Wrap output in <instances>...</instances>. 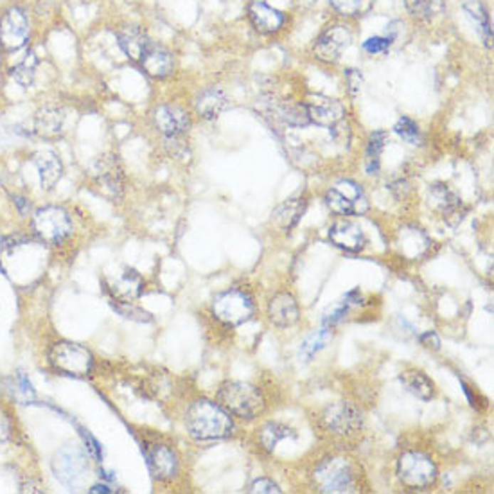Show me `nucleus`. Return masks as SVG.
Here are the masks:
<instances>
[{"label": "nucleus", "instance_id": "423d86ee", "mask_svg": "<svg viewBox=\"0 0 494 494\" xmlns=\"http://www.w3.org/2000/svg\"><path fill=\"white\" fill-rule=\"evenodd\" d=\"M397 476L406 487L421 489L437 478V468L428 455L421 451H406L397 461Z\"/></svg>", "mask_w": 494, "mask_h": 494}, {"label": "nucleus", "instance_id": "49530a36", "mask_svg": "<svg viewBox=\"0 0 494 494\" xmlns=\"http://www.w3.org/2000/svg\"><path fill=\"white\" fill-rule=\"evenodd\" d=\"M11 437V421H9L8 414L0 410V446L6 444Z\"/></svg>", "mask_w": 494, "mask_h": 494}, {"label": "nucleus", "instance_id": "473e14b6", "mask_svg": "<svg viewBox=\"0 0 494 494\" xmlns=\"http://www.w3.org/2000/svg\"><path fill=\"white\" fill-rule=\"evenodd\" d=\"M332 338V332L329 327L320 329V331L313 332V335L308 336L304 342L300 344V351H298V356H300V359H304V362H310L311 358H313L317 352H320L322 349L325 347V345L331 342Z\"/></svg>", "mask_w": 494, "mask_h": 494}, {"label": "nucleus", "instance_id": "412c9836", "mask_svg": "<svg viewBox=\"0 0 494 494\" xmlns=\"http://www.w3.org/2000/svg\"><path fill=\"white\" fill-rule=\"evenodd\" d=\"M268 317L279 327H291L298 322V304L290 293H279L270 300Z\"/></svg>", "mask_w": 494, "mask_h": 494}, {"label": "nucleus", "instance_id": "f3484780", "mask_svg": "<svg viewBox=\"0 0 494 494\" xmlns=\"http://www.w3.org/2000/svg\"><path fill=\"white\" fill-rule=\"evenodd\" d=\"M65 121L67 115L60 106L46 105L34 115V133L46 140H56L65 133Z\"/></svg>", "mask_w": 494, "mask_h": 494}, {"label": "nucleus", "instance_id": "9d476101", "mask_svg": "<svg viewBox=\"0 0 494 494\" xmlns=\"http://www.w3.org/2000/svg\"><path fill=\"white\" fill-rule=\"evenodd\" d=\"M53 473L63 485L75 487L88 471V461L83 449L78 446H65L53 458Z\"/></svg>", "mask_w": 494, "mask_h": 494}, {"label": "nucleus", "instance_id": "f257e3e1", "mask_svg": "<svg viewBox=\"0 0 494 494\" xmlns=\"http://www.w3.org/2000/svg\"><path fill=\"white\" fill-rule=\"evenodd\" d=\"M185 424L191 437L200 442L221 441L231 437L234 430L231 414L221 404L205 399L191 404L185 415Z\"/></svg>", "mask_w": 494, "mask_h": 494}, {"label": "nucleus", "instance_id": "a878e982", "mask_svg": "<svg viewBox=\"0 0 494 494\" xmlns=\"http://www.w3.org/2000/svg\"><path fill=\"white\" fill-rule=\"evenodd\" d=\"M248 13L256 29L261 31V33H273V31L279 29L284 22L283 13L270 8V6L264 4V2H259V0H253L252 4H250Z\"/></svg>", "mask_w": 494, "mask_h": 494}, {"label": "nucleus", "instance_id": "7ed1b4c3", "mask_svg": "<svg viewBox=\"0 0 494 494\" xmlns=\"http://www.w3.org/2000/svg\"><path fill=\"white\" fill-rule=\"evenodd\" d=\"M31 225H33L34 236L47 245H61L65 239L70 238L74 231L68 212L58 205L38 209Z\"/></svg>", "mask_w": 494, "mask_h": 494}, {"label": "nucleus", "instance_id": "9b49d317", "mask_svg": "<svg viewBox=\"0 0 494 494\" xmlns=\"http://www.w3.org/2000/svg\"><path fill=\"white\" fill-rule=\"evenodd\" d=\"M29 16L22 8L15 6L2 15V19H0V47L6 53H16V51L23 49L27 40H29Z\"/></svg>", "mask_w": 494, "mask_h": 494}, {"label": "nucleus", "instance_id": "4468645a", "mask_svg": "<svg viewBox=\"0 0 494 494\" xmlns=\"http://www.w3.org/2000/svg\"><path fill=\"white\" fill-rule=\"evenodd\" d=\"M306 110L311 122L318 126H327V128L340 125L342 119L345 117L344 105L336 99L325 98V95H310Z\"/></svg>", "mask_w": 494, "mask_h": 494}, {"label": "nucleus", "instance_id": "7c9ffc66", "mask_svg": "<svg viewBox=\"0 0 494 494\" xmlns=\"http://www.w3.org/2000/svg\"><path fill=\"white\" fill-rule=\"evenodd\" d=\"M304 209H306V200H304V198L288 200L284 201L280 207H277L273 218H275V221L279 223L283 228H288V231H290V228H293V226L297 225L300 216L304 214Z\"/></svg>", "mask_w": 494, "mask_h": 494}, {"label": "nucleus", "instance_id": "37998d69", "mask_svg": "<svg viewBox=\"0 0 494 494\" xmlns=\"http://www.w3.org/2000/svg\"><path fill=\"white\" fill-rule=\"evenodd\" d=\"M331 4L342 15H356L362 9V0H331Z\"/></svg>", "mask_w": 494, "mask_h": 494}, {"label": "nucleus", "instance_id": "5701e85b", "mask_svg": "<svg viewBox=\"0 0 494 494\" xmlns=\"http://www.w3.org/2000/svg\"><path fill=\"white\" fill-rule=\"evenodd\" d=\"M117 42L122 53L128 58H132L133 61H140V58L153 46L149 38H147V34L137 26L122 27L117 33Z\"/></svg>", "mask_w": 494, "mask_h": 494}, {"label": "nucleus", "instance_id": "e433bc0d", "mask_svg": "<svg viewBox=\"0 0 494 494\" xmlns=\"http://www.w3.org/2000/svg\"><path fill=\"white\" fill-rule=\"evenodd\" d=\"M286 437H293V433H291L290 428L283 426L279 423H268L261 430V444L264 446V449H268V451H273L275 446Z\"/></svg>", "mask_w": 494, "mask_h": 494}, {"label": "nucleus", "instance_id": "c9c22d12", "mask_svg": "<svg viewBox=\"0 0 494 494\" xmlns=\"http://www.w3.org/2000/svg\"><path fill=\"white\" fill-rule=\"evenodd\" d=\"M8 383H9V389H11L9 392H11L13 399L27 403V401L34 399V396H36L33 383H31V379L23 372H16L15 376L9 377Z\"/></svg>", "mask_w": 494, "mask_h": 494}, {"label": "nucleus", "instance_id": "09e8293b", "mask_svg": "<svg viewBox=\"0 0 494 494\" xmlns=\"http://www.w3.org/2000/svg\"><path fill=\"white\" fill-rule=\"evenodd\" d=\"M15 205H16V207H19L20 214H22V216H26L27 211H29V209H31L29 200H27V198H23V196H15Z\"/></svg>", "mask_w": 494, "mask_h": 494}, {"label": "nucleus", "instance_id": "ea45409f", "mask_svg": "<svg viewBox=\"0 0 494 494\" xmlns=\"http://www.w3.org/2000/svg\"><path fill=\"white\" fill-rule=\"evenodd\" d=\"M349 308H351V304H349L345 298L344 300L336 302L332 308H329V310L324 313V318H322V322H324L325 327H332L335 324H338V322L342 320L345 315H347Z\"/></svg>", "mask_w": 494, "mask_h": 494}, {"label": "nucleus", "instance_id": "2f4dec72", "mask_svg": "<svg viewBox=\"0 0 494 494\" xmlns=\"http://www.w3.org/2000/svg\"><path fill=\"white\" fill-rule=\"evenodd\" d=\"M404 4L414 19L423 20V22L437 19L444 9L442 0H404Z\"/></svg>", "mask_w": 494, "mask_h": 494}, {"label": "nucleus", "instance_id": "dca6fc26", "mask_svg": "<svg viewBox=\"0 0 494 494\" xmlns=\"http://www.w3.org/2000/svg\"><path fill=\"white\" fill-rule=\"evenodd\" d=\"M147 466L157 480L169 482L178 475V457L174 449L166 444H153L146 451Z\"/></svg>", "mask_w": 494, "mask_h": 494}, {"label": "nucleus", "instance_id": "2eb2a0df", "mask_svg": "<svg viewBox=\"0 0 494 494\" xmlns=\"http://www.w3.org/2000/svg\"><path fill=\"white\" fill-rule=\"evenodd\" d=\"M351 33L347 27L335 26L320 34V38L315 43V54L322 61H336L342 53L351 46Z\"/></svg>", "mask_w": 494, "mask_h": 494}, {"label": "nucleus", "instance_id": "a211bd4d", "mask_svg": "<svg viewBox=\"0 0 494 494\" xmlns=\"http://www.w3.org/2000/svg\"><path fill=\"white\" fill-rule=\"evenodd\" d=\"M430 205L437 209L449 225H457L464 218L462 200L444 184H435L430 187Z\"/></svg>", "mask_w": 494, "mask_h": 494}, {"label": "nucleus", "instance_id": "4be33fe9", "mask_svg": "<svg viewBox=\"0 0 494 494\" xmlns=\"http://www.w3.org/2000/svg\"><path fill=\"white\" fill-rule=\"evenodd\" d=\"M142 65L144 72L151 78H157V80H162L173 72L174 68V58L173 54L167 49L159 46H151L147 49V53L140 58L139 61Z\"/></svg>", "mask_w": 494, "mask_h": 494}, {"label": "nucleus", "instance_id": "f8f14e48", "mask_svg": "<svg viewBox=\"0 0 494 494\" xmlns=\"http://www.w3.org/2000/svg\"><path fill=\"white\" fill-rule=\"evenodd\" d=\"M324 424L331 433L351 437L363 428V415L349 401H336L324 410Z\"/></svg>", "mask_w": 494, "mask_h": 494}, {"label": "nucleus", "instance_id": "bb28decb", "mask_svg": "<svg viewBox=\"0 0 494 494\" xmlns=\"http://www.w3.org/2000/svg\"><path fill=\"white\" fill-rule=\"evenodd\" d=\"M399 382L411 396L419 397L423 401H430L433 397V382L419 370H406L399 376Z\"/></svg>", "mask_w": 494, "mask_h": 494}, {"label": "nucleus", "instance_id": "f704fd0d", "mask_svg": "<svg viewBox=\"0 0 494 494\" xmlns=\"http://www.w3.org/2000/svg\"><path fill=\"white\" fill-rule=\"evenodd\" d=\"M387 144V133L385 132H374L369 139V147H367V173L377 174L379 173V157Z\"/></svg>", "mask_w": 494, "mask_h": 494}, {"label": "nucleus", "instance_id": "c756f323", "mask_svg": "<svg viewBox=\"0 0 494 494\" xmlns=\"http://www.w3.org/2000/svg\"><path fill=\"white\" fill-rule=\"evenodd\" d=\"M401 252L406 257H419L426 252L428 248V238L419 231V228H404L401 232L399 239Z\"/></svg>", "mask_w": 494, "mask_h": 494}, {"label": "nucleus", "instance_id": "ddd939ff", "mask_svg": "<svg viewBox=\"0 0 494 494\" xmlns=\"http://www.w3.org/2000/svg\"><path fill=\"white\" fill-rule=\"evenodd\" d=\"M153 122L166 139L182 137L191 128V117L182 106L178 105H160L153 110Z\"/></svg>", "mask_w": 494, "mask_h": 494}, {"label": "nucleus", "instance_id": "58836bf2", "mask_svg": "<svg viewBox=\"0 0 494 494\" xmlns=\"http://www.w3.org/2000/svg\"><path fill=\"white\" fill-rule=\"evenodd\" d=\"M394 132H396L397 135L401 137V139L406 140L408 144H414V146L415 144H419V140H421L419 126L415 125V122L408 117H401L399 121H397Z\"/></svg>", "mask_w": 494, "mask_h": 494}, {"label": "nucleus", "instance_id": "1a4fd4ad", "mask_svg": "<svg viewBox=\"0 0 494 494\" xmlns=\"http://www.w3.org/2000/svg\"><path fill=\"white\" fill-rule=\"evenodd\" d=\"M253 313L252 298L239 290L219 293L212 300V315L226 325H239L248 320Z\"/></svg>", "mask_w": 494, "mask_h": 494}, {"label": "nucleus", "instance_id": "79ce46f5", "mask_svg": "<svg viewBox=\"0 0 494 494\" xmlns=\"http://www.w3.org/2000/svg\"><path fill=\"white\" fill-rule=\"evenodd\" d=\"M394 38H385V36H374L369 38L365 43H363V49L367 51L369 54H379V53H387L392 46Z\"/></svg>", "mask_w": 494, "mask_h": 494}, {"label": "nucleus", "instance_id": "4c0bfd02", "mask_svg": "<svg viewBox=\"0 0 494 494\" xmlns=\"http://www.w3.org/2000/svg\"><path fill=\"white\" fill-rule=\"evenodd\" d=\"M112 308L115 311H117L121 317L128 318V320H135V322H151V315L146 313L144 310H140V308L133 306L132 302H126V300H112Z\"/></svg>", "mask_w": 494, "mask_h": 494}, {"label": "nucleus", "instance_id": "a19ab883", "mask_svg": "<svg viewBox=\"0 0 494 494\" xmlns=\"http://www.w3.org/2000/svg\"><path fill=\"white\" fill-rule=\"evenodd\" d=\"M80 435H81V438L85 441V448H87L88 455H90L92 458H95L98 462H101L103 461V449H101V444L98 442V438H95L94 435L90 433V431L85 430V428H80Z\"/></svg>", "mask_w": 494, "mask_h": 494}, {"label": "nucleus", "instance_id": "cd10ccee", "mask_svg": "<svg viewBox=\"0 0 494 494\" xmlns=\"http://www.w3.org/2000/svg\"><path fill=\"white\" fill-rule=\"evenodd\" d=\"M464 11L468 13V16L476 26V31H478L480 38H482L483 46H493V29H490V19L487 15L485 8L480 2H476V0H468L464 4Z\"/></svg>", "mask_w": 494, "mask_h": 494}, {"label": "nucleus", "instance_id": "8fccbe9b", "mask_svg": "<svg viewBox=\"0 0 494 494\" xmlns=\"http://www.w3.org/2000/svg\"><path fill=\"white\" fill-rule=\"evenodd\" d=\"M90 493H92V494H95V493H112V489H110L108 485H105V483H101V485H94V487H92Z\"/></svg>", "mask_w": 494, "mask_h": 494}, {"label": "nucleus", "instance_id": "b1692460", "mask_svg": "<svg viewBox=\"0 0 494 494\" xmlns=\"http://www.w3.org/2000/svg\"><path fill=\"white\" fill-rule=\"evenodd\" d=\"M108 290L112 291V295L117 298V300L132 302L133 298H139L140 293H142L144 280L135 270L126 268L125 272L119 273V275L110 283Z\"/></svg>", "mask_w": 494, "mask_h": 494}, {"label": "nucleus", "instance_id": "393cba45", "mask_svg": "<svg viewBox=\"0 0 494 494\" xmlns=\"http://www.w3.org/2000/svg\"><path fill=\"white\" fill-rule=\"evenodd\" d=\"M226 95L221 88L218 87H209L201 92L200 95L196 98V112L201 119L205 121H212L226 108Z\"/></svg>", "mask_w": 494, "mask_h": 494}, {"label": "nucleus", "instance_id": "6e6552de", "mask_svg": "<svg viewBox=\"0 0 494 494\" xmlns=\"http://www.w3.org/2000/svg\"><path fill=\"white\" fill-rule=\"evenodd\" d=\"M92 182L95 187L101 191L110 200H117L122 196L125 191V174H122V167L119 164L117 157L113 155H103L98 157L94 162L90 164L88 169Z\"/></svg>", "mask_w": 494, "mask_h": 494}, {"label": "nucleus", "instance_id": "6ab92c4d", "mask_svg": "<svg viewBox=\"0 0 494 494\" xmlns=\"http://www.w3.org/2000/svg\"><path fill=\"white\" fill-rule=\"evenodd\" d=\"M329 239L335 246L347 252H359L365 246V234H363L362 226L352 221H336L329 228Z\"/></svg>", "mask_w": 494, "mask_h": 494}, {"label": "nucleus", "instance_id": "20e7f679", "mask_svg": "<svg viewBox=\"0 0 494 494\" xmlns=\"http://www.w3.org/2000/svg\"><path fill=\"white\" fill-rule=\"evenodd\" d=\"M315 487L324 494L356 493L352 468L344 458H327L317 468L313 475Z\"/></svg>", "mask_w": 494, "mask_h": 494}, {"label": "nucleus", "instance_id": "aec40b11", "mask_svg": "<svg viewBox=\"0 0 494 494\" xmlns=\"http://www.w3.org/2000/svg\"><path fill=\"white\" fill-rule=\"evenodd\" d=\"M34 166H36L40 185H42L43 191H51V189L56 187L58 182L61 180V174H63V164L54 151H40L34 157Z\"/></svg>", "mask_w": 494, "mask_h": 494}, {"label": "nucleus", "instance_id": "c03bdc74", "mask_svg": "<svg viewBox=\"0 0 494 494\" xmlns=\"http://www.w3.org/2000/svg\"><path fill=\"white\" fill-rule=\"evenodd\" d=\"M250 493H261V494H279L280 489L277 483H273L272 480L268 478H259L256 480V482L252 483V487H250Z\"/></svg>", "mask_w": 494, "mask_h": 494}, {"label": "nucleus", "instance_id": "a18cd8bd", "mask_svg": "<svg viewBox=\"0 0 494 494\" xmlns=\"http://www.w3.org/2000/svg\"><path fill=\"white\" fill-rule=\"evenodd\" d=\"M345 78H347V85H349V90H351V95L352 98H356V95L359 94V90H362V83H363L362 74H359L358 70H354V68H349V70L345 72Z\"/></svg>", "mask_w": 494, "mask_h": 494}, {"label": "nucleus", "instance_id": "72a5a7b5", "mask_svg": "<svg viewBox=\"0 0 494 494\" xmlns=\"http://www.w3.org/2000/svg\"><path fill=\"white\" fill-rule=\"evenodd\" d=\"M275 112L279 113L277 117L283 119L286 125L290 126H308L310 125V115H308L306 105H293V103H283L275 108Z\"/></svg>", "mask_w": 494, "mask_h": 494}, {"label": "nucleus", "instance_id": "0eeeda50", "mask_svg": "<svg viewBox=\"0 0 494 494\" xmlns=\"http://www.w3.org/2000/svg\"><path fill=\"white\" fill-rule=\"evenodd\" d=\"M325 204L332 212L342 216L365 214L369 209L363 189L351 180H342L332 185L325 194Z\"/></svg>", "mask_w": 494, "mask_h": 494}, {"label": "nucleus", "instance_id": "f03ea898", "mask_svg": "<svg viewBox=\"0 0 494 494\" xmlns=\"http://www.w3.org/2000/svg\"><path fill=\"white\" fill-rule=\"evenodd\" d=\"M218 401V404H221L228 414L241 419H253L264 410V401L259 390L243 382H228L221 385Z\"/></svg>", "mask_w": 494, "mask_h": 494}, {"label": "nucleus", "instance_id": "39448f33", "mask_svg": "<svg viewBox=\"0 0 494 494\" xmlns=\"http://www.w3.org/2000/svg\"><path fill=\"white\" fill-rule=\"evenodd\" d=\"M49 363L54 370L68 376H87L94 367V358L83 345L74 342H58L51 347Z\"/></svg>", "mask_w": 494, "mask_h": 494}, {"label": "nucleus", "instance_id": "de8ad7c7", "mask_svg": "<svg viewBox=\"0 0 494 494\" xmlns=\"http://www.w3.org/2000/svg\"><path fill=\"white\" fill-rule=\"evenodd\" d=\"M419 342L426 349H433V351H438V349H441V338H438L437 332L433 331H428L424 332V335H421Z\"/></svg>", "mask_w": 494, "mask_h": 494}, {"label": "nucleus", "instance_id": "c85d7f7f", "mask_svg": "<svg viewBox=\"0 0 494 494\" xmlns=\"http://www.w3.org/2000/svg\"><path fill=\"white\" fill-rule=\"evenodd\" d=\"M36 68H38V58L33 51H26L20 60H16V63L13 65L9 74H11L13 80L23 88H29L34 83V78H36Z\"/></svg>", "mask_w": 494, "mask_h": 494}]
</instances>
